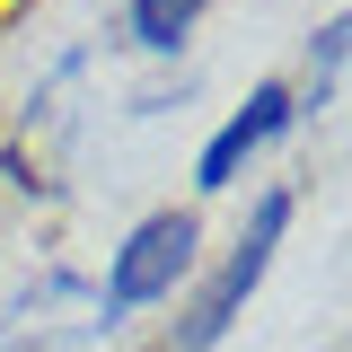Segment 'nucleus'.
<instances>
[{
    "instance_id": "f257e3e1",
    "label": "nucleus",
    "mask_w": 352,
    "mask_h": 352,
    "mask_svg": "<svg viewBox=\"0 0 352 352\" xmlns=\"http://www.w3.org/2000/svg\"><path fill=\"white\" fill-rule=\"evenodd\" d=\"M282 229H291V194L273 185V194H256V212H247V229H238V247L220 256V273L185 300V317H176L168 352H212L229 326H238V308L256 300V282L273 273V247H282Z\"/></svg>"
},
{
    "instance_id": "f03ea898",
    "label": "nucleus",
    "mask_w": 352,
    "mask_h": 352,
    "mask_svg": "<svg viewBox=\"0 0 352 352\" xmlns=\"http://www.w3.org/2000/svg\"><path fill=\"white\" fill-rule=\"evenodd\" d=\"M194 273V212H150L132 220V238L106 256V282H97V317L106 326H124L141 308L176 300V282Z\"/></svg>"
},
{
    "instance_id": "7ed1b4c3",
    "label": "nucleus",
    "mask_w": 352,
    "mask_h": 352,
    "mask_svg": "<svg viewBox=\"0 0 352 352\" xmlns=\"http://www.w3.org/2000/svg\"><path fill=\"white\" fill-rule=\"evenodd\" d=\"M291 115H300L291 80H256V97H247V106H238V115H229V124L203 141V159H194V185H203V194H229L264 141H282V132H291Z\"/></svg>"
},
{
    "instance_id": "20e7f679",
    "label": "nucleus",
    "mask_w": 352,
    "mask_h": 352,
    "mask_svg": "<svg viewBox=\"0 0 352 352\" xmlns=\"http://www.w3.org/2000/svg\"><path fill=\"white\" fill-rule=\"evenodd\" d=\"M194 18H203V0H132L124 9V27L141 53H176V44L194 36Z\"/></svg>"
},
{
    "instance_id": "39448f33",
    "label": "nucleus",
    "mask_w": 352,
    "mask_h": 352,
    "mask_svg": "<svg viewBox=\"0 0 352 352\" xmlns=\"http://www.w3.org/2000/svg\"><path fill=\"white\" fill-rule=\"evenodd\" d=\"M344 62H352V9L317 27V44H308V88H291V97H300V106H326V88H335Z\"/></svg>"
}]
</instances>
